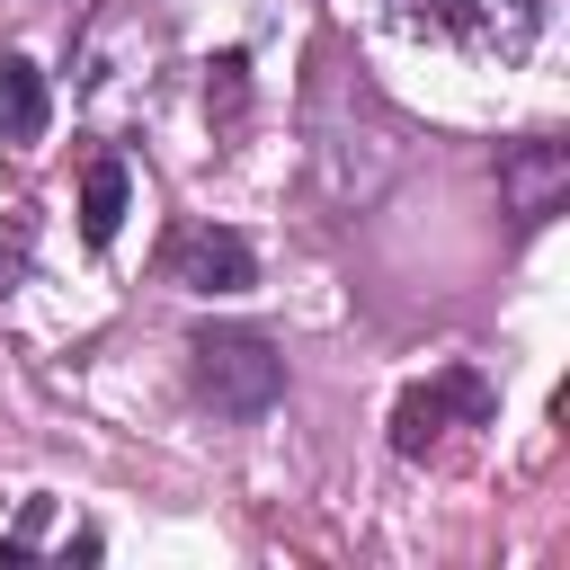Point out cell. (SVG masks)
<instances>
[{"instance_id": "6da1fadb", "label": "cell", "mask_w": 570, "mask_h": 570, "mask_svg": "<svg viewBox=\"0 0 570 570\" xmlns=\"http://www.w3.org/2000/svg\"><path fill=\"white\" fill-rule=\"evenodd\" d=\"M303 160H312V187H321L330 214H374L401 187V169H410L401 107L347 53H312V80H303Z\"/></svg>"}, {"instance_id": "7a4b0ae2", "label": "cell", "mask_w": 570, "mask_h": 570, "mask_svg": "<svg viewBox=\"0 0 570 570\" xmlns=\"http://www.w3.org/2000/svg\"><path fill=\"white\" fill-rule=\"evenodd\" d=\"M160 71H169V27L134 0H107L80 45H71V98L89 125H134L160 107Z\"/></svg>"}, {"instance_id": "3957f363", "label": "cell", "mask_w": 570, "mask_h": 570, "mask_svg": "<svg viewBox=\"0 0 570 570\" xmlns=\"http://www.w3.org/2000/svg\"><path fill=\"white\" fill-rule=\"evenodd\" d=\"M187 383L214 419H267L285 401V356L258 338V330H196L187 338Z\"/></svg>"}, {"instance_id": "277c9868", "label": "cell", "mask_w": 570, "mask_h": 570, "mask_svg": "<svg viewBox=\"0 0 570 570\" xmlns=\"http://www.w3.org/2000/svg\"><path fill=\"white\" fill-rule=\"evenodd\" d=\"M383 18L401 36L454 45L472 62H525V45L543 27V0H383Z\"/></svg>"}, {"instance_id": "5b68a950", "label": "cell", "mask_w": 570, "mask_h": 570, "mask_svg": "<svg viewBox=\"0 0 570 570\" xmlns=\"http://www.w3.org/2000/svg\"><path fill=\"white\" fill-rule=\"evenodd\" d=\"M454 419H463V428H472V419H490V392H481V374H472V365H445L436 383L401 392V410H392V445H401V454H436V445L454 436Z\"/></svg>"}, {"instance_id": "8992f818", "label": "cell", "mask_w": 570, "mask_h": 570, "mask_svg": "<svg viewBox=\"0 0 570 570\" xmlns=\"http://www.w3.org/2000/svg\"><path fill=\"white\" fill-rule=\"evenodd\" d=\"M169 285H187V294H249L258 285V249L232 223H187L169 240Z\"/></svg>"}, {"instance_id": "52a82bcc", "label": "cell", "mask_w": 570, "mask_h": 570, "mask_svg": "<svg viewBox=\"0 0 570 570\" xmlns=\"http://www.w3.org/2000/svg\"><path fill=\"white\" fill-rule=\"evenodd\" d=\"M561 196H570V142H552V134H534V142H508L499 151V205L534 232V223H552L561 214Z\"/></svg>"}, {"instance_id": "ba28073f", "label": "cell", "mask_w": 570, "mask_h": 570, "mask_svg": "<svg viewBox=\"0 0 570 570\" xmlns=\"http://www.w3.org/2000/svg\"><path fill=\"white\" fill-rule=\"evenodd\" d=\"M45 125H53L45 71L27 53H0V142H45Z\"/></svg>"}, {"instance_id": "9c48e42d", "label": "cell", "mask_w": 570, "mask_h": 570, "mask_svg": "<svg viewBox=\"0 0 570 570\" xmlns=\"http://www.w3.org/2000/svg\"><path fill=\"white\" fill-rule=\"evenodd\" d=\"M125 205H134V169H125L116 151H98V160H89V178H80V232L107 249V240H116V223H125Z\"/></svg>"}]
</instances>
